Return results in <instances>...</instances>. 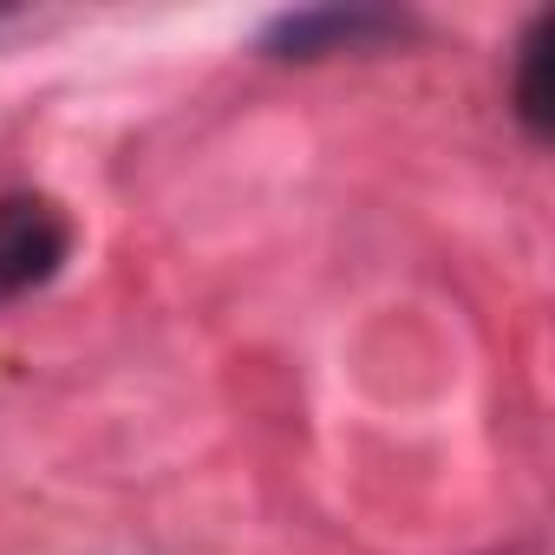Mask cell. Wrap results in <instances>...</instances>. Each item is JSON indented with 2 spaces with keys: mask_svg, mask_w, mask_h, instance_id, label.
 Segmentation results:
<instances>
[{
  "mask_svg": "<svg viewBox=\"0 0 555 555\" xmlns=\"http://www.w3.org/2000/svg\"><path fill=\"white\" fill-rule=\"evenodd\" d=\"M73 248V229L40 196H0V301H21L53 282Z\"/></svg>",
  "mask_w": 555,
  "mask_h": 555,
  "instance_id": "obj_1",
  "label": "cell"
},
{
  "mask_svg": "<svg viewBox=\"0 0 555 555\" xmlns=\"http://www.w3.org/2000/svg\"><path fill=\"white\" fill-rule=\"evenodd\" d=\"M399 27H405V21H399V14H379V8H301V14L268 21L261 47L282 53V60H321V53L379 47V40H392Z\"/></svg>",
  "mask_w": 555,
  "mask_h": 555,
  "instance_id": "obj_2",
  "label": "cell"
},
{
  "mask_svg": "<svg viewBox=\"0 0 555 555\" xmlns=\"http://www.w3.org/2000/svg\"><path fill=\"white\" fill-rule=\"evenodd\" d=\"M516 105L529 118V131H548V105H555V14H542L522 40V79H516Z\"/></svg>",
  "mask_w": 555,
  "mask_h": 555,
  "instance_id": "obj_3",
  "label": "cell"
}]
</instances>
